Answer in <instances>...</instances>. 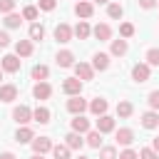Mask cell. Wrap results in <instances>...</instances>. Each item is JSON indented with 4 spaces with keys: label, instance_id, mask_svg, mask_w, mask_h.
Wrapping results in <instances>:
<instances>
[{
    "label": "cell",
    "instance_id": "obj_1",
    "mask_svg": "<svg viewBox=\"0 0 159 159\" xmlns=\"http://www.w3.org/2000/svg\"><path fill=\"white\" fill-rule=\"evenodd\" d=\"M20 65H22L20 55H5V57L0 60V67H2V72H10V75H15V72L20 70Z\"/></svg>",
    "mask_w": 159,
    "mask_h": 159
},
{
    "label": "cell",
    "instance_id": "obj_2",
    "mask_svg": "<svg viewBox=\"0 0 159 159\" xmlns=\"http://www.w3.org/2000/svg\"><path fill=\"white\" fill-rule=\"evenodd\" d=\"M62 92L70 94V97L80 94V92H82V80H80V77H67V80L62 82Z\"/></svg>",
    "mask_w": 159,
    "mask_h": 159
},
{
    "label": "cell",
    "instance_id": "obj_3",
    "mask_svg": "<svg viewBox=\"0 0 159 159\" xmlns=\"http://www.w3.org/2000/svg\"><path fill=\"white\" fill-rule=\"evenodd\" d=\"M12 119H15L17 124H27V122H32V109L25 107V104H20V107L12 109Z\"/></svg>",
    "mask_w": 159,
    "mask_h": 159
},
{
    "label": "cell",
    "instance_id": "obj_4",
    "mask_svg": "<svg viewBox=\"0 0 159 159\" xmlns=\"http://www.w3.org/2000/svg\"><path fill=\"white\" fill-rule=\"evenodd\" d=\"M75 15L77 17H92L94 15V5L89 2V0H77V5H75Z\"/></svg>",
    "mask_w": 159,
    "mask_h": 159
},
{
    "label": "cell",
    "instance_id": "obj_5",
    "mask_svg": "<svg viewBox=\"0 0 159 159\" xmlns=\"http://www.w3.org/2000/svg\"><path fill=\"white\" fill-rule=\"evenodd\" d=\"M75 77H80L82 82H87V80L94 77V67L87 65V62H77V65H75Z\"/></svg>",
    "mask_w": 159,
    "mask_h": 159
},
{
    "label": "cell",
    "instance_id": "obj_6",
    "mask_svg": "<svg viewBox=\"0 0 159 159\" xmlns=\"http://www.w3.org/2000/svg\"><path fill=\"white\" fill-rule=\"evenodd\" d=\"M87 107H89V104H87L80 94H75V97H70V99H67V112H72V114H82Z\"/></svg>",
    "mask_w": 159,
    "mask_h": 159
},
{
    "label": "cell",
    "instance_id": "obj_7",
    "mask_svg": "<svg viewBox=\"0 0 159 159\" xmlns=\"http://www.w3.org/2000/svg\"><path fill=\"white\" fill-rule=\"evenodd\" d=\"M30 144H32V152H35V154H45V152H52V142H50V137H35Z\"/></svg>",
    "mask_w": 159,
    "mask_h": 159
},
{
    "label": "cell",
    "instance_id": "obj_8",
    "mask_svg": "<svg viewBox=\"0 0 159 159\" xmlns=\"http://www.w3.org/2000/svg\"><path fill=\"white\" fill-rule=\"evenodd\" d=\"M72 35H75V32H72V27H70V25H65V22H60V25L55 27V40H57V42H70V40H72Z\"/></svg>",
    "mask_w": 159,
    "mask_h": 159
},
{
    "label": "cell",
    "instance_id": "obj_9",
    "mask_svg": "<svg viewBox=\"0 0 159 159\" xmlns=\"http://www.w3.org/2000/svg\"><path fill=\"white\" fill-rule=\"evenodd\" d=\"M132 80L139 82V84L147 82V80H149V65H144V62H142V65H134V67H132Z\"/></svg>",
    "mask_w": 159,
    "mask_h": 159
},
{
    "label": "cell",
    "instance_id": "obj_10",
    "mask_svg": "<svg viewBox=\"0 0 159 159\" xmlns=\"http://www.w3.org/2000/svg\"><path fill=\"white\" fill-rule=\"evenodd\" d=\"M142 127H144V129H157V127H159V114H157V109L142 114Z\"/></svg>",
    "mask_w": 159,
    "mask_h": 159
},
{
    "label": "cell",
    "instance_id": "obj_11",
    "mask_svg": "<svg viewBox=\"0 0 159 159\" xmlns=\"http://www.w3.org/2000/svg\"><path fill=\"white\" fill-rule=\"evenodd\" d=\"M114 137H117V144H122V147H129V144L134 142V132H132V129H127V127L117 129V132H114Z\"/></svg>",
    "mask_w": 159,
    "mask_h": 159
},
{
    "label": "cell",
    "instance_id": "obj_12",
    "mask_svg": "<svg viewBox=\"0 0 159 159\" xmlns=\"http://www.w3.org/2000/svg\"><path fill=\"white\" fill-rule=\"evenodd\" d=\"M55 62H57V67H75V55L70 50H62V52H57Z\"/></svg>",
    "mask_w": 159,
    "mask_h": 159
},
{
    "label": "cell",
    "instance_id": "obj_13",
    "mask_svg": "<svg viewBox=\"0 0 159 159\" xmlns=\"http://www.w3.org/2000/svg\"><path fill=\"white\" fill-rule=\"evenodd\" d=\"M97 132H102V134L114 132V119H112L109 114H102V117L97 119Z\"/></svg>",
    "mask_w": 159,
    "mask_h": 159
},
{
    "label": "cell",
    "instance_id": "obj_14",
    "mask_svg": "<svg viewBox=\"0 0 159 159\" xmlns=\"http://www.w3.org/2000/svg\"><path fill=\"white\" fill-rule=\"evenodd\" d=\"M17 99V87L15 84H0V102H12Z\"/></svg>",
    "mask_w": 159,
    "mask_h": 159
},
{
    "label": "cell",
    "instance_id": "obj_15",
    "mask_svg": "<svg viewBox=\"0 0 159 159\" xmlns=\"http://www.w3.org/2000/svg\"><path fill=\"white\" fill-rule=\"evenodd\" d=\"M92 67L99 70V72H104V70L109 67V55H107V52H97V55L92 57Z\"/></svg>",
    "mask_w": 159,
    "mask_h": 159
},
{
    "label": "cell",
    "instance_id": "obj_16",
    "mask_svg": "<svg viewBox=\"0 0 159 159\" xmlns=\"http://www.w3.org/2000/svg\"><path fill=\"white\" fill-rule=\"evenodd\" d=\"M32 94H35V99H47V97L52 94V87H50L47 82H37V84L32 87Z\"/></svg>",
    "mask_w": 159,
    "mask_h": 159
},
{
    "label": "cell",
    "instance_id": "obj_17",
    "mask_svg": "<svg viewBox=\"0 0 159 159\" xmlns=\"http://www.w3.org/2000/svg\"><path fill=\"white\" fill-rule=\"evenodd\" d=\"M89 112H92L94 117H102V114H107V99H102V97L92 99V102H89Z\"/></svg>",
    "mask_w": 159,
    "mask_h": 159
},
{
    "label": "cell",
    "instance_id": "obj_18",
    "mask_svg": "<svg viewBox=\"0 0 159 159\" xmlns=\"http://www.w3.org/2000/svg\"><path fill=\"white\" fill-rule=\"evenodd\" d=\"M92 35H94L99 42H104V40H109V37H112V27H109V25H104V22H102V25H94Z\"/></svg>",
    "mask_w": 159,
    "mask_h": 159
},
{
    "label": "cell",
    "instance_id": "obj_19",
    "mask_svg": "<svg viewBox=\"0 0 159 159\" xmlns=\"http://www.w3.org/2000/svg\"><path fill=\"white\" fill-rule=\"evenodd\" d=\"M15 55L30 57V55H32V42H30V40H17V42H15Z\"/></svg>",
    "mask_w": 159,
    "mask_h": 159
},
{
    "label": "cell",
    "instance_id": "obj_20",
    "mask_svg": "<svg viewBox=\"0 0 159 159\" xmlns=\"http://www.w3.org/2000/svg\"><path fill=\"white\" fill-rule=\"evenodd\" d=\"M72 132H80V134L89 132V119H84L82 114H75V119H72Z\"/></svg>",
    "mask_w": 159,
    "mask_h": 159
},
{
    "label": "cell",
    "instance_id": "obj_21",
    "mask_svg": "<svg viewBox=\"0 0 159 159\" xmlns=\"http://www.w3.org/2000/svg\"><path fill=\"white\" fill-rule=\"evenodd\" d=\"M35 139V134H32V129L27 127V124H22L20 129H17V134H15V142H20V144H27V142H32Z\"/></svg>",
    "mask_w": 159,
    "mask_h": 159
},
{
    "label": "cell",
    "instance_id": "obj_22",
    "mask_svg": "<svg viewBox=\"0 0 159 159\" xmlns=\"http://www.w3.org/2000/svg\"><path fill=\"white\" fill-rule=\"evenodd\" d=\"M65 139H67V147H70V149H82V144H84V139H82L80 132H70Z\"/></svg>",
    "mask_w": 159,
    "mask_h": 159
},
{
    "label": "cell",
    "instance_id": "obj_23",
    "mask_svg": "<svg viewBox=\"0 0 159 159\" xmlns=\"http://www.w3.org/2000/svg\"><path fill=\"white\" fill-rule=\"evenodd\" d=\"M72 32H75V35H77L80 40H87V37L92 35V27H89V25H87L84 20H80V22H77V27H75Z\"/></svg>",
    "mask_w": 159,
    "mask_h": 159
},
{
    "label": "cell",
    "instance_id": "obj_24",
    "mask_svg": "<svg viewBox=\"0 0 159 159\" xmlns=\"http://www.w3.org/2000/svg\"><path fill=\"white\" fill-rule=\"evenodd\" d=\"M50 117H52V114H50V109H47V107H37V109L32 112V119H35V122H40V124H47V122H50Z\"/></svg>",
    "mask_w": 159,
    "mask_h": 159
},
{
    "label": "cell",
    "instance_id": "obj_25",
    "mask_svg": "<svg viewBox=\"0 0 159 159\" xmlns=\"http://www.w3.org/2000/svg\"><path fill=\"white\" fill-rule=\"evenodd\" d=\"M30 75H32V80H37V82H45V80H47V75H50V70H47L45 65H35Z\"/></svg>",
    "mask_w": 159,
    "mask_h": 159
},
{
    "label": "cell",
    "instance_id": "obj_26",
    "mask_svg": "<svg viewBox=\"0 0 159 159\" xmlns=\"http://www.w3.org/2000/svg\"><path fill=\"white\" fill-rule=\"evenodd\" d=\"M132 112H134V107H132V102H127V99H122V102L117 104V114H119L122 119H127V117H132Z\"/></svg>",
    "mask_w": 159,
    "mask_h": 159
},
{
    "label": "cell",
    "instance_id": "obj_27",
    "mask_svg": "<svg viewBox=\"0 0 159 159\" xmlns=\"http://www.w3.org/2000/svg\"><path fill=\"white\" fill-rule=\"evenodd\" d=\"M107 15H109L112 20H119V17L124 15V7H122L119 2H109V5H107Z\"/></svg>",
    "mask_w": 159,
    "mask_h": 159
},
{
    "label": "cell",
    "instance_id": "obj_28",
    "mask_svg": "<svg viewBox=\"0 0 159 159\" xmlns=\"http://www.w3.org/2000/svg\"><path fill=\"white\" fill-rule=\"evenodd\" d=\"M112 55L114 57L127 55V40H112Z\"/></svg>",
    "mask_w": 159,
    "mask_h": 159
},
{
    "label": "cell",
    "instance_id": "obj_29",
    "mask_svg": "<svg viewBox=\"0 0 159 159\" xmlns=\"http://www.w3.org/2000/svg\"><path fill=\"white\" fill-rule=\"evenodd\" d=\"M87 144L92 147V149H99L102 147V132H87Z\"/></svg>",
    "mask_w": 159,
    "mask_h": 159
},
{
    "label": "cell",
    "instance_id": "obj_30",
    "mask_svg": "<svg viewBox=\"0 0 159 159\" xmlns=\"http://www.w3.org/2000/svg\"><path fill=\"white\" fill-rule=\"evenodd\" d=\"M42 37H45V27H42L40 22H32V25H30V40H37V42H40Z\"/></svg>",
    "mask_w": 159,
    "mask_h": 159
},
{
    "label": "cell",
    "instance_id": "obj_31",
    "mask_svg": "<svg viewBox=\"0 0 159 159\" xmlns=\"http://www.w3.org/2000/svg\"><path fill=\"white\" fill-rule=\"evenodd\" d=\"M52 154H55V159H70V147L67 144H55Z\"/></svg>",
    "mask_w": 159,
    "mask_h": 159
},
{
    "label": "cell",
    "instance_id": "obj_32",
    "mask_svg": "<svg viewBox=\"0 0 159 159\" xmlns=\"http://www.w3.org/2000/svg\"><path fill=\"white\" fill-rule=\"evenodd\" d=\"M22 20H25V17L17 15V12H7V15H5V25H7V27H20Z\"/></svg>",
    "mask_w": 159,
    "mask_h": 159
},
{
    "label": "cell",
    "instance_id": "obj_33",
    "mask_svg": "<svg viewBox=\"0 0 159 159\" xmlns=\"http://www.w3.org/2000/svg\"><path fill=\"white\" fill-rule=\"evenodd\" d=\"M147 65H149V67H159V50H157V47H152V50L147 52Z\"/></svg>",
    "mask_w": 159,
    "mask_h": 159
},
{
    "label": "cell",
    "instance_id": "obj_34",
    "mask_svg": "<svg viewBox=\"0 0 159 159\" xmlns=\"http://www.w3.org/2000/svg\"><path fill=\"white\" fill-rule=\"evenodd\" d=\"M119 35H122V37H132V35H134V25H132V22H122V25H119Z\"/></svg>",
    "mask_w": 159,
    "mask_h": 159
},
{
    "label": "cell",
    "instance_id": "obj_35",
    "mask_svg": "<svg viewBox=\"0 0 159 159\" xmlns=\"http://www.w3.org/2000/svg\"><path fill=\"white\" fill-rule=\"evenodd\" d=\"M22 17H25V20H37V7H35V5H27V7L22 10Z\"/></svg>",
    "mask_w": 159,
    "mask_h": 159
},
{
    "label": "cell",
    "instance_id": "obj_36",
    "mask_svg": "<svg viewBox=\"0 0 159 159\" xmlns=\"http://www.w3.org/2000/svg\"><path fill=\"white\" fill-rule=\"evenodd\" d=\"M12 10H15V0H0V12L2 15L12 12Z\"/></svg>",
    "mask_w": 159,
    "mask_h": 159
},
{
    "label": "cell",
    "instance_id": "obj_37",
    "mask_svg": "<svg viewBox=\"0 0 159 159\" xmlns=\"http://www.w3.org/2000/svg\"><path fill=\"white\" fill-rule=\"evenodd\" d=\"M99 159H117V152H114V147H104V149L99 152Z\"/></svg>",
    "mask_w": 159,
    "mask_h": 159
},
{
    "label": "cell",
    "instance_id": "obj_38",
    "mask_svg": "<svg viewBox=\"0 0 159 159\" xmlns=\"http://www.w3.org/2000/svg\"><path fill=\"white\" fill-rule=\"evenodd\" d=\"M149 107H152V109H159V89L149 92Z\"/></svg>",
    "mask_w": 159,
    "mask_h": 159
},
{
    "label": "cell",
    "instance_id": "obj_39",
    "mask_svg": "<svg viewBox=\"0 0 159 159\" xmlns=\"http://www.w3.org/2000/svg\"><path fill=\"white\" fill-rule=\"evenodd\" d=\"M55 5H57V0H40V10H45V12L55 10Z\"/></svg>",
    "mask_w": 159,
    "mask_h": 159
},
{
    "label": "cell",
    "instance_id": "obj_40",
    "mask_svg": "<svg viewBox=\"0 0 159 159\" xmlns=\"http://www.w3.org/2000/svg\"><path fill=\"white\" fill-rule=\"evenodd\" d=\"M139 159H159V154L154 149H142L139 152Z\"/></svg>",
    "mask_w": 159,
    "mask_h": 159
},
{
    "label": "cell",
    "instance_id": "obj_41",
    "mask_svg": "<svg viewBox=\"0 0 159 159\" xmlns=\"http://www.w3.org/2000/svg\"><path fill=\"white\" fill-rule=\"evenodd\" d=\"M119 159H139V154L134 149H124V152H119Z\"/></svg>",
    "mask_w": 159,
    "mask_h": 159
},
{
    "label": "cell",
    "instance_id": "obj_42",
    "mask_svg": "<svg viewBox=\"0 0 159 159\" xmlns=\"http://www.w3.org/2000/svg\"><path fill=\"white\" fill-rule=\"evenodd\" d=\"M139 5H142L144 10H152V7L157 5V0H139Z\"/></svg>",
    "mask_w": 159,
    "mask_h": 159
},
{
    "label": "cell",
    "instance_id": "obj_43",
    "mask_svg": "<svg viewBox=\"0 0 159 159\" xmlns=\"http://www.w3.org/2000/svg\"><path fill=\"white\" fill-rule=\"evenodd\" d=\"M10 45V35L7 32H0V47H7Z\"/></svg>",
    "mask_w": 159,
    "mask_h": 159
},
{
    "label": "cell",
    "instance_id": "obj_44",
    "mask_svg": "<svg viewBox=\"0 0 159 159\" xmlns=\"http://www.w3.org/2000/svg\"><path fill=\"white\" fill-rule=\"evenodd\" d=\"M0 159H17V157H15L12 152H2V154H0Z\"/></svg>",
    "mask_w": 159,
    "mask_h": 159
},
{
    "label": "cell",
    "instance_id": "obj_45",
    "mask_svg": "<svg viewBox=\"0 0 159 159\" xmlns=\"http://www.w3.org/2000/svg\"><path fill=\"white\" fill-rule=\"evenodd\" d=\"M152 149H154V152H157V154H159V137H157V139H154V144H152Z\"/></svg>",
    "mask_w": 159,
    "mask_h": 159
},
{
    "label": "cell",
    "instance_id": "obj_46",
    "mask_svg": "<svg viewBox=\"0 0 159 159\" xmlns=\"http://www.w3.org/2000/svg\"><path fill=\"white\" fill-rule=\"evenodd\" d=\"M92 2H97V5H104V2H109V0H92Z\"/></svg>",
    "mask_w": 159,
    "mask_h": 159
},
{
    "label": "cell",
    "instance_id": "obj_47",
    "mask_svg": "<svg viewBox=\"0 0 159 159\" xmlns=\"http://www.w3.org/2000/svg\"><path fill=\"white\" fill-rule=\"evenodd\" d=\"M30 159H45V157H42V154H32Z\"/></svg>",
    "mask_w": 159,
    "mask_h": 159
},
{
    "label": "cell",
    "instance_id": "obj_48",
    "mask_svg": "<svg viewBox=\"0 0 159 159\" xmlns=\"http://www.w3.org/2000/svg\"><path fill=\"white\" fill-rule=\"evenodd\" d=\"M0 80H2V67H0Z\"/></svg>",
    "mask_w": 159,
    "mask_h": 159
},
{
    "label": "cell",
    "instance_id": "obj_49",
    "mask_svg": "<svg viewBox=\"0 0 159 159\" xmlns=\"http://www.w3.org/2000/svg\"><path fill=\"white\" fill-rule=\"evenodd\" d=\"M77 159H89V157H77Z\"/></svg>",
    "mask_w": 159,
    "mask_h": 159
},
{
    "label": "cell",
    "instance_id": "obj_50",
    "mask_svg": "<svg viewBox=\"0 0 159 159\" xmlns=\"http://www.w3.org/2000/svg\"><path fill=\"white\" fill-rule=\"evenodd\" d=\"M157 5H159V0H157Z\"/></svg>",
    "mask_w": 159,
    "mask_h": 159
}]
</instances>
